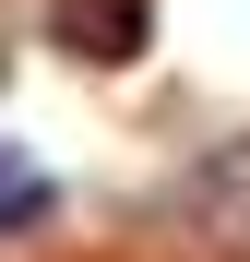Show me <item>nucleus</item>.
Here are the masks:
<instances>
[{
  "instance_id": "nucleus-3",
  "label": "nucleus",
  "mask_w": 250,
  "mask_h": 262,
  "mask_svg": "<svg viewBox=\"0 0 250 262\" xmlns=\"http://www.w3.org/2000/svg\"><path fill=\"white\" fill-rule=\"evenodd\" d=\"M36 214H48V179H36V167H12V155H0V227H36Z\"/></svg>"
},
{
  "instance_id": "nucleus-1",
  "label": "nucleus",
  "mask_w": 250,
  "mask_h": 262,
  "mask_svg": "<svg viewBox=\"0 0 250 262\" xmlns=\"http://www.w3.org/2000/svg\"><path fill=\"white\" fill-rule=\"evenodd\" d=\"M48 36H60L72 60H143V36H155V24H143V0H60V24H48Z\"/></svg>"
},
{
  "instance_id": "nucleus-2",
  "label": "nucleus",
  "mask_w": 250,
  "mask_h": 262,
  "mask_svg": "<svg viewBox=\"0 0 250 262\" xmlns=\"http://www.w3.org/2000/svg\"><path fill=\"white\" fill-rule=\"evenodd\" d=\"M191 227L215 238V250H238V262H250V143L202 167V191H191Z\"/></svg>"
}]
</instances>
